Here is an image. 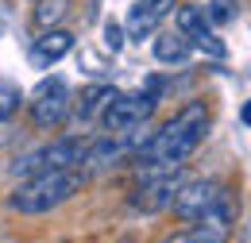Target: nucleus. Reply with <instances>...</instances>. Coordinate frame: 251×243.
Here are the masks:
<instances>
[{"label": "nucleus", "instance_id": "1", "mask_svg": "<svg viewBox=\"0 0 251 243\" xmlns=\"http://www.w3.org/2000/svg\"><path fill=\"white\" fill-rule=\"evenodd\" d=\"M209 123H213V112H209L205 100H189V104H182V108L162 123L158 131H151V139L143 143V151L135 154L139 174L147 178V174H162V170H178V166H186V158L205 143Z\"/></svg>", "mask_w": 251, "mask_h": 243}, {"label": "nucleus", "instance_id": "2", "mask_svg": "<svg viewBox=\"0 0 251 243\" xmlns=\"http://www.w3.org/2000/svg\"><path fill=\"white\" fill-rule=\"evenodd\" d=\"M81 185H85V166H50L31 178H20V185L8 197V209L20 216H47L62 209L74 193H81Z\"/></svg>", "mask_w": 251, "mask_h": 243}, {"label": "nucleus", "instance_id": "3", "mask_svg": "<svg viewBox=\"0 0 251 243\" xmlns=\"http://www.w3.org/2000/svg\"><path fill=\"white\" fill-rule=\"evenodd\" d=\"M158 100H162V81L151 77L147 89H139V93H116L104 104V112H100L97 123H100V131H135V127H143L155 116Z\"/></svg>", "mask_w": 251, "mask_h": 243}, {"label": "nucleus", "instance_id": "4", "mask_svg": "<svg viewBox=\"0 0 251 243\" xmlns=\"http://www.w3.org/2000/svg\"><path fill=\"white\" fill-rule=\"evenodd\" d=\"M85 147H89V135H58L50 143H39L31 151H24L12 166L8 174L12 178H31L39 170H50V166H81L85 162Z\"/></svg>", "mask_w": 251, "mask_h": 243}, {"label": "nucleus", "instance_id": "5", "mask_svg": "<svg viewBox=\"0 0 251 243\" xmlns=\"http://www.w3.org/2000/svg\"><path fill=\"white\" fill-rule=\"evenodd\" d=\"M24 104H27L31 123L39 131H54V127H62V123L70 120V112H74V93H70V85H66L62 77H43Z\"/></svg>", "mask_w": 251, "mask_h": 243}, {"label": "nucleus", "instance_id": "6", "mask_svg": "<svg viewBox=\"0 0 251 243\" xmlns=\"http://www.w3.org/2000/svg\"><path fill=\"white\" fill-rule=\"evenodd\" d=\"M224 201H228V189L220 182H213V178H186V182L178 185L174 201H170V213L189 224V220H197V216L213 213Z\"/></svg>", "mask_w": 251, "mask_h": 243}, {"label": "nucleus", "instance_id": "7", "mask_svg": "<svg viewBox=\"0 0 251 243\" xmlns=\"http://www.w3.org/2000/svg\"><path fill=\"white\" fill-rule=\"evenodd\" d=\"M232 232H236V209H232V201H224L213 213L189 220V228L170 232L162 243H232Z\"/></svg>", "mask_w": 251, "mask_h": 243}, {"label": "nucleus", "instance_id": "8", "mask_svg": "<svg viewBox=\"0 0 251 243\" xmlns=\"http://www.w3.org/2000/svg\"><path fill=\"white\" fill-rule=\"evenodd\" d=\"M186 182V174H182V166L178 170H162V174H147L143 185L127 197V205L135 209V213H170V201H174V193H178V185Z\"/></svg>", "mask_w": 251, "mask_h": 243}, {"label": "nucleus", "instance_id": "9", "mask_svg": "<svg viewBox=\"0 0 251 243\" xmlns=\"http://www.w3.org/2000/svg\"><path fill=\"white\" fill-rule=\"evenodd\" d=\"M174 24H178V31L189 39V47L193 50H205L209 58H228V47L217 39V27L209 24V16L201 12V8H178V16H174Z\"/></svg>", "mask_w": 251, "mask_h": 243}, {"label": "nucleus", "instance_id": "10", "mask_svg": "<svg viewBox=\"0 0 251 243\" xmlns=\"http://www.w3.org/2000/svg\"><path fill=\"white\" fill-rule=\"evenodd\" d=\"M170 4H174V0H135V4L127 8V20H124L127 39H151L158 31V24L166 20Z\"/></svg>", "mask_w": 251, "mask_h": 243}, {"label": "nucleus", "instance_id": "11", "mask_svg": "<svg viewBox=\"0 0 251 243\" xmlns=\"http://www.w3.org/2000/svg\"><path fill=\"white\" fill-rule=\"evenodd\" d=\"M74 50V35L66 27H43L39 39L31 43V66L35 70H50L54 62H62Z\"/></svg>", "mask_w": 251, "mask_h": 243}, {"label": "nucleus", "instance_id": "12", "mask_svg": "<svg viewBox=\"0 0 251 243\" xmlns=\"http://www.w3.org/2000/svg\"><path fill=\"white\" fill-rule=\"evenodd\" d=\"M151 50H155V58L162 62V66H186V62L193 58V47H189V39L182 31H158Z\"/></svg>", "mask_w": 251, "mask_h": 243}, {"label": "nucleus", "instance_id": "13", "mask_svg": "<svg viewBox=\"0 0 251 243\" xmlns=\"http://www.w3.org/2000/svg\"><path fill=\"white\" fill-rule=\"evenodd\" d=\"M116 97V89L112 85H93V89L81 97V108H77V120L81 123H97L100 120V112H104V104Z\"/></svg>", "mask_w": 251, "mask_h": 243}, {"label": "nucleus", "instance_id": "14", "mask_svg": "<svg viewBox=\"0 0 251 243\" xmlns=\"http://www.w3.org/2000/svg\"><path fill=\"white\" fill-rule=\"evenodd\" d=\"M24 100H27V93L12 77H0V123H12V116L24 108Z\"/></svg>", "mask_w": 251, "mask_h": 243}, {"label": "nucleus", "instance_id": "15", "mask_svg": "<svg viewBox=\"0 0 251 243\" xmlns=\"http://www.w3.org/2000/svg\"><path fill=\"white\" fill-rule=\"evenodd\" d=\"M70 12V0H35V24L39 27H58Z\"/></svg>", "mask_w": 251, "mask_h": 243}, {"label": "nucleus", "instance_id": "16", "mask_svg": "<svg viewBox=\"0 0 251 243\" xmlns=\"http://www.w3.org/2000/svg\"><path fill=\"white\" fill-rule=\"evenodd\" d=\"M201 12L209 16V24H228V20H236V12H240V0H209Z\"/></svg>", "mask_w": 251, "mask_h": 243}, {"label": "nucleus", "instance_id": "17", "mask_svg": "<svg viewBox=\"0 0 251 243\" xmlns=\"http://www.w3.org/2000/svg\"><path fill=\"white\" fill-rule=\"evenodd\" d=\"M104 47H108L112 54H116V50L124 47V27H120L116 20H108V24H104Z\"/></svg>", "mask_w": 251, "mask_h": 243}, {"label": "nucleus", "instance_id": "18", "mask_svg": "<svg viewBox=\"0 0 251 243\" xmlns=\"http://www.w3.org/2000/svg\"><path fill=\"white\" fill-rule=\"evenodd\" d=\"M12 139H16V131H12V127H8V123H0V147H8V143H12Z\"/></svg>", "mask_w": 251, "mask_h": 243}]
</instances>
